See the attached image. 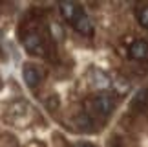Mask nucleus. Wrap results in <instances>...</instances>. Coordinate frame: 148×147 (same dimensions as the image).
I'll return each mask as SVG.
<instances>
[{
    "label": "nucleus",
    "mask_w": 148,
    "mask_h": 147,
    "mask_svg": "<svg viewBox=\"0 0 148 147\" xmlns=\"http://www.w3.org/2000/svg\"><path fill=\"white\" fill-rule=\"evenodd\" d=\"M92 109L99 116H108L113 110V99L108 94H97L92 99Z\"/></svg>",
    "instance_id": "nucleus-1"
},
{
    "label": "nucleus",
    "mask_w": 148,
    "mask_h": 147,
    "mask_svg": "<svg viewBox=\"0 0 148 147\" xmlns=\"http://www.w3.org/2000/svg\"><path fill=\"white\" fill-rule=\"evenodd\" d=\"M22 77H24V83L29 88H37L42 81V72L35 64H24L22 66Z\"/></svg>",
    "instance_id": "nucleus-2"
},
{
    "label": "nucleus",
    "mask_w": 148,
    "mask_h": 147,
    "mask_svg": "<svg viewBox=\"0 0 148 147\" xmlns=\"http://www.w3.org/2000/svg\"><path fill=\"white\" fill-rule=\"evenodd\" d=\"M24 48L29 52L31 55H44V44L42 39L37 33H27L24 37Z\"/></svg>",
    "instance_id": "nucleus-3"
},
{
    "label": "nucleus",
    "mask_w": 148,
    "mask_h": 147,
    "mask_svg": "<svg viewBox=\"0 0 148 147\" xmlns=\"http://www.w3.org/2000/svg\"><path fill=\"white\" fill-rule=\"evenodd\" d=\"M59 8H60L62 17H64L66 20H70V22H75V19L79 17V13H81V11H79V8H77L73 2H62Z\"/></svg>",
    "instance_id": "nucleus-4"
},
{
    "label": "nucleus",
    "mask_w": 148,
    "mask_h": 147,
    "mask_svg": "<svg viewBox=\"0 0 148 147\" xmlns=\"http://www.w3.org/2000/svg\"><path fill=\"white\" fill-rule=\"evenodd\" d=\"M75 28H77V31H81L84 33V35H92V30H93V26H92V22H90L88 19V15H84V13H79V17L75 19Z\"/></svg>",
    "instance_id": "nucleus-5"
},
{
    "label": "nucleus",
    "mask_w": 148,
    "mask_h": 147,
    "mask_svg": "<svg viewBox=\"0 0 148 147\" xmlns=\"http://www.w3.org/2000/svg\"><path fill=\"white\" fill-rule=\"evenodd\" d=\"M130 55L134 59H145L148 55V44L145 41H135L132 46H130Z\"/></svg>",
    "instance_id": "nucleus-6"
},
{
    "label": "nucleus",
    "mask_w": 148,
    "mask_h": 147,
    "mask_svg": "<svg viewBox=\"0 0 148 147\" xmlns=\"http://www.w3.org/2000/svg\"><path fill=\"white\" fill-rule=\"evenodd\" d=\"M135 17H137V22L143 28H148V6H141L135 11Z\"/></svg>",
    "instance_id": "nucleus-7"
},
{
    "label": "nucleus",
    "mask_w": 148,
    "mask_h": 147,
    "mask_svg": "<svg viewBox=\"0 0 148 147\" xmlns=\"http://www.w3.org/2000/svg\"><path fill=\"white\" fill-rule=\"evenodd\" d=\"M134 105L137 107V109H145V107L148 105V90H143V92H139L137 96H135Z\"/></svg>",
    "instance_id": "nucleus-8"
},
{
    "label": "nucleus",
    "mask_w": 148,
    "mask_h": 147,
    "mask_svg": "<svg viewBox=\"0 0 148 147\" xmlns=\"http://www.w3.org/2000/svg\"><path fill=\"white\" fill-rule=\"evenodd\" d=\"M92 79L95 81V85H97V88H104V87H108V83H110V81H108V79H106L104 76H102L101 72H95V74H92Z\"/></svg>",
    "instance_id": "nucleus-9"
},
{
    "label": "nucleus",
    "mask_w": 148,
    "mask_h": 147,
    "mask_svg": "<svg viewBox=\"0 0 148 147\" xmlns=\"http://www.w3.org/2000/svg\"><path fill=\"white\" fill-rule=\"evenodd\" d=\"M73 147H95L93 144H88V142H82V144H75Z\"/></svg>",
    "instance_id": "nucleus-10"
},
{
    "label": "nucleus",
    "mask_w": 148,
    "mask_h": 147,
    "mask_svg": "<svg viewBox=\"0 0 148 147\" xmlns=\"http://www.w3.org/2000/svg\"><path fill=\"white\" fill-rule=\"evenodd\" d=\"M113 147H121V145H113Z\"/></svg>",
    "instance_id": "nucleus-11"
}]
</instances>
